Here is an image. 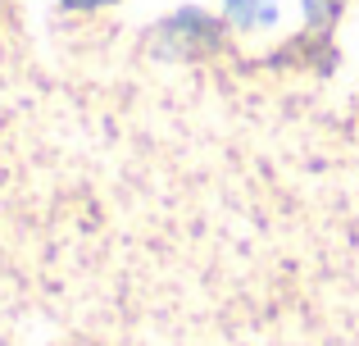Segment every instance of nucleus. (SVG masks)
Masks as SVG:
<instances>
[{"mask_svg":"<svg viewBox=\"0 0 359 346\" xmlns=\"http://www.w3.org/2000/svg\"><path fill=\"white\" fill-rule=\"evenodd\" d=\"M64 9H100V5H114V0H60Z\"/></svg>","mask_w":359,"mask_h":346,"instance_id":"7ed1b4c3","label":"nucleus"},{"mask_svg":"<svg viewBox=\"0 0 359 346\" xmlns=\"http://www.w3.org/2000/svg\"><path fill=\"white\" fill-rule=\"evenodd\" d=\"M228 14L237 23L255 27V23H273L278 18V0H228Z\"/></svg>","mask_w":359,"mask_h":346,"instance_id":"f257e3e1","label":"nucleus"},{"mask_svg":"<svg viewBox=\"0 0 359 346\" xmlns=\"http://www.w3.org/2000/svg\"><path fill=\"white\" fill-rule=\"evenodd\" d=\"M337 5H341V0H305V9H309V18H314V23L332 18V14H337Z\"/></svg>","mask_w":359,"mask_h":346,"instance_id":"f03ea898","label":"nucleus"}]
</instances>
